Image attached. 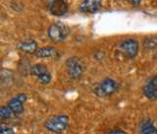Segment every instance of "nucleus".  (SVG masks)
Returning <instances> with one entry per match:
<instances>
[{
	"mask_svg": "<svg viewBox=\"0 0 157 134\" xmlns=\"http://www.w3.org/2000/svg\"><path fill=\"white\" fill-rule=\"evenodd\" d=\"M118 88H119V85H118V83L115 80L110 78H106L96 86L94 92L96 96H98L99 98H107L116 93Z\"/></svg>",
	"mask_w": 157,
	"mask_h": 134,
	"instance_id": "4",
	"label": "nucleus"
},
{
	"mask_svg": "<svg viewBox=\"0 0 157 134\" xmlns=\"http://www.w3.org/2000/svg\"><path fill=\"white\" fill-rule=\"evenodd\" d=\"M144 47L146 49H154L157 47V37H149L144 39Z\"/></svg>",
	"mask_w": 157,
	"mask_h": 134,
	"instance_id": "14",
	"label": "nucleus"
},
{
	"mask_svg": "<svg viewBox=\"0 0 157 134\" xmlns=\"http://www.w3.org/2000/svg\"><path fill=\"white\" fill-rule=\"evenodd\" d=\"M47 8L54 16H63L68 11V4L66 0H48Z\"/></svg>",
	"mask_w": 157,
	"mask_h": 134,
	"instance_id": "7",
	"label": "nucleus"
},
{
	"mask_svg": "<svg viewBox=\"0 0 157 134\" xmlns=\"http://www.w3.org/2000/svg\"><path fill=\"white\" fill-rule=\"evenodd\" d=\"M27 101V95L26 94H19L16 97L12 98L7 103V106L10 110L12 111L13 115L20 116L24 112V105Z\"/></svg>",
	"mask_w": 157,
	"mask_h": 134,
	"instance_id": "8",
	"label": "nucleus"
},
{
	"mask_svg": "<svg viewBox=\"0 0 157 134\" xmlns=\"http://www.w3.org/2000/svg\"><path fill=\"white\" fill-rule=\"evenodd\" d=\"M101 7V0H82L80 10L83 13H95Z\"/></svg>",
	"mask_w": 157,
	"mask_h": 134,
	"instance_id": "10",
	"label": "nucleus"
},
{
	"mask_svg": "<svg viewBox=\"0 0 157 134\" xmlns=\"http://www.w3.org/2000/svg\"><path fill=\"white\" fill-rule=\"evenodd\" d=\"M127 1H129L131 4L135 5V6H139L141 2V0H127Z\"/></svg>",
	"mask_w": 157,
	"mask_h": 134,
	"instance_id": "18",
	"label": "nucleus"
},
{
	"mask_svg": "<svg viewBox=\"0 0 157 134\" xmlns=\"http://www.w3.org/2000/svg\"><path fill=\"white\" fill-rule=\"evenodd\" d=\"M139 47H140L137 41L134 39H128L121 43L119 49L125 57L132 59L136 56L137 52H139Z\"/></svg>",
	"mask_w": 157,
	"mask_h": 134,
	"instance_id": "5",
	"label": "nucleus"
},
{
	"mask_svg": "<svg viewBox=\"0 0 157 134\" xmlns=\"http://www.w3.org/2000/svg\"><path fill=\"white\" fill-rule=\"evenodd\" d=\"M31 73L33 75L37 80L41 84H46L50 83L51 81V74L49 72L46 66H44L43 64H34L31 68Z\"/></svg>",
	"mask_w": 157,
	"mask_h": 134,
	"instance_id": "6",
	"label": "nucleus"
},
{
	"mask_svg": "<svg viewBox=\"0 0 157 134\" xmlns=\"http://www.w3.org/2000/svg\"><path fill=\"white\" fill-rule=\"evenodd\" d=\"M69 28L61 22L53 23L48 29V37L54 43H61L65 41L69 35Z\"/></svg>",
	"mask_w": 157,
	"mask_h": 134,
	"instance_id": "3",
	"label": "nucleus"
},
{
	"mask_svg": "<svg viewBox=\"0 0 157 134\" xmlns=\"http://www.w3.org/2000/svg\"><path fill=\"white\" fill-rule=\"evenodd\" d=\"M34 54L38 58H56L59 56L58 51L52 47H44L38 48Z\"/></svg>",
	"mask_w": 157,
	"mask_h": 134,
	"instance_id": "11",
	"label": "nucleus"
},
{
	"mask_svg": "<svg viewBox=\"0 0 157 134\" xmlns=\"http://www.w3.org/2000/svg\"><path fill=\"white\" fill-rule=\"evenodd\" d=\"M0 133L1 134H15L14 130L12 129V127H10L9 125L1 124L0 126Z\"/></svg>",
	"mask_w": 157,
	"mask_h": 134,
	"instance_id": "16",
	"label": "nucleus"
},
{
	"mask_svg": "<svg viewBox=\"0 0 157 134\" xmlns=\"http://www.w3.org/2000/svg\"><path fill=\"white\" fill-rule=\"evenodd\" d=\"M66 70L69 77L74 80L80 79L83 72H85V63L81 58L77 56H73L67 59L66 61Z\"/></svg>",
	"mask_w": 157,
	"mask_h": 134,
	"instance_id": "2",
	"label": "nucleus"
},
{
	"mask_svg": "<svg viewBox=\"0 0 157 134\" xmlns=\"http://www.w3.org/2000/svg\"><path fill=\"white\" fill-rule=\"evenodd\" d=\"M18 47L22 51H25L27 53H36L38 49L37 43L33 39H26V41L21 42L18 44Z\"/></svg>",
	"mask_w": 157,
	"mask_h": 134,
	"instance_id": "12",
	"label": "nucleus"
},
{
	"mask_svg": "<svg viewBox=\"0 0 157 134\" xmlns=\"http://www.w3.org/2000/svg\"><path fill=\"white\" fill-rule=\"evenodd\" d=\"M107 134H127V132H125L124 130H121V129H114V130H111Z\"/></svg>",
	"mask_w": 157,
	"mask_h": 134,
	"instance_id": "17",
	"label": "nucleus"
},
{
	"mask_svg": "<svg viewBox=\"0 0 157 134\" xmlns=\"http://www.w3.org/2000/svg\"><path fill=\"white\" fill-rule=\"evenodd\" d=\"M12 115H13V112L7 105L0 108V118H1L2 120H8V118L12 116Z\"/></svg>",
	"mask_w": 157,
	"mask_h": 134,
	"instance_id": "15",
	"label": "nucleus"
},
{
	"mask_svg": "<svg viewBox=\"0 0 157 134\" xmlns=\"http://www.w3.org/2000/svg\"><path fill=\"white\" fill-rule=\"evenodd\" d=\"M144 96L149 100H157V75L150 77L144 87Z\"/></svg>",
	"mask_w": 157,
	"mask_h": 134,
	"instance_id": "9",
	"label": "nucleus"
},
{
	"mask_svg": "<svg viewBox=\"0 0 157 134\" xmlns=\"http://www.w3.org/2000/svg\"><path fill=\"white\" fill-rule=\"evenodd\" d=\"M140 134H157V128L151 120H145L140 127Z\"/></svg>",
	"mask_w": 157,
	"mask_h": 134,
	"instance_id": "13",
	"label": "nucleus"
},
{
	"mask_svg": "<svg viewBox=\"0 0 157 134\" xmlns=\"http://www.w3.org/2000/svg\"><path fill=\"white\" fill-rule=\"evenodd\" d=\"M69 125V117L65 115H58L49 117L44 123V127L52 133L60 134L67 129Z\"/></svg>",
	"mask_w": 157,
	"mask_h": 134,
	"instance_id": "1",
	"label": "nucleus"
}]
</instances>
